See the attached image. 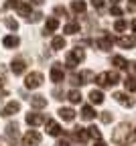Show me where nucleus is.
<instances>
[{
	"instance_id": "obj_29",
	"label": "nucleus",
	"mask_w": 136,
	"mask_h": 146,
	"mask_svg": "<svg viewBox=\"0 0 136 146\" xmlns=\"http://www.w3.org/2000/svg\"><path fill=\"white\" fill-rule=\"evenodd\" d=\"M106 75H108V81H110V87H112V85H116V83H118V81H120V75H118V73H116V71H108V73H106Z\"/></svg>"
},
{
	"instance_id": "obj_20",
	"label": "nucleus",
	"mask_w": 136,
	"mask_h": 146,
	"mask_svg": "<svg viewBox=\"0 0 136 146\" xmlns=\"http://www.w3.org/2000/svg\"><path fill=\"white\" fill-rule=\"evenodd\" d=\"M67 100H69L71 104H79V102H81V91H79V89H71L69 94H67Z\"/></svg>"
},
{
	"instance_id": "obj_37",
	"label": "nucleus",
	"mask_w": 136,
	"mask_h": 146,
	"mask_svg": "<svg viewBox=\"0 0 136 146\" xmlns=\"http://www.w3.org/2000/svg\"><path fill=\"white\" fill-rule=\"evenodd\" d=\"M41 16H43L41 12H35V14H33V18H29V21H33V23H39V21H41Z\"/></svg>"
},
{
	"instance_id": "obj_4",
	"label": "nucleus",
	"mask_w": 136,
	"mask_h": 146,
	"mask_svg": "<svg viewBox=\"0 0 136 146\" xmlns=\"http://www.w3.org/2000/svg\"><path fill=\"white\" fill-rule=\"evenodd\" d=\"M18 110H21V104L18 102H8L2 110H0V116H4V118H8V116H14Z\"/></svg>"
},
{
	"instance_id": "obj_1",
	"label": "nucleus",
	"mask_w": 136,
	"mask_h": 146,
	"mask_svg": "<svg viewBox=\"0 0 136 146\" xmlns=\"http://www.w3.org/2000/svg\"><path fill=\"white\" fill-rule=\"evenodd\" d=\"M83 59H85V53H83V49H73V51L67 55V67L75 69V65H79Z\"/></svg>"
},
{
	"instance_id": "obj_21",
	"label": "nucleus",
	"mask_w": 136,
	"mask_h": 146,
	"mask_svg": "<svg viewBox=\"0 0 136 146\" xmlns=\"http://www.w3.org/2000/svg\"><path fill=\"white\" fill-rule=\"evenodd\" d=\"M112 63L118 67V69H128V61L124 57H120V55H116V57H112Z\"/></svg>"
},
{
	"instance_id": "obj_13",
	"label": "nucleus",
	"mask_w": 136,
	"mask_h": 146,
	"mask_svg": "<svg viewBox=\"0 0 136 146\" xmlns=\"http://www.w3.org/2000/svg\"><path fill=\"white\" fill-rule=\"evenodd\" d=\"M31 106H33L35 110H43V108H47V98H43V96H33V98H31Z\"/></svg>"
},
{
	"instance_id": "obj_18",
	"label": "nucleus",
	"mask_w": 136,
	"mask_h": 146,
	"mask_svg": "<svg viewBox=\"0 0 136 146\" xmlns=\"http://www.w3.org/2000/svg\"><path fill=\"white\" fill-rule=\"evenodd\" d=\"M112 43H114L112 36H102L95 45H98V49H102V51H110V49H112Z\"/></svg>"
},
{
	"instance_id": "obj_30",
	"label": "nucleus",
	"mask_w": 136,
	"mask_h": 146,
	"mask_svg": "<svg viewBox=\"0 0 136 146\" xmlns=\"http://www.w3.org/2000/svg\"><path fill=\"white\" fill-rule=\"evenodd\" d=\"M4 25H6L10 31H16V29H18V23L14 21V18H10V16H6V18H4Z\"/></svg>"
},
{
	"instance_id": "obj_8",
	"label": "nucleus",
	"mask_w": 136,
	"mask_h": 146,
	"mask_svg": "<svg viewBox=\"0 0 136 146\" xmlns=\"http://www.w3.org/2000/svg\"><path fill=\"white\" fill-rule=\"evenodd\" d=\"M27 124L29 126H41L43 122H45V116L43 114H37V112H33V114H27Z\"/></svg>"
},
{
	"instance_id": "obj_7",
	"label": "nucleus",
	"mask_w": 136,
	"mask_h": 146,
	"mask_svg": "<svg viewBox=\"0 0 136 146\" xmlns=\"http://www.w3.org/2000/svg\"><path fill=\"white\" fill-rule=\"evenodd\" d=\"M126 134H130V126H126V124H122L118 130L114 132V142H118V144H124V136Z\"/></svg>"
},
{
	"instance_id": "obj_3",
	"label": "nucleus",
	"mask_w": 136,
	"mask_h": 146,
	"mask_svg": "<svg viewBox=\"0 0 136 146\" xmlns=\"http://www.w3.org/2000/svg\"><path fill=\"white\" fill-rule=\"evenodd\" d=\"M23 142H25V146H37V144H41V134L37 130H31L23 136Z\"/></svg>"
},
{
	"instance_id": "obj_24",
	"label": "nucleus",
	"mask_w": 136,
	"mask_h": 146,
	"mask_svg": "<svg viewBox=\"0 0 136 146\" xmlns=\"http://www.w3.org/2000/svg\"><path fill=\"white\" fill-rule=\"evenodd\" d=\"M63 33H67V35H75V33H79V23H69V25H65Z\"/></svg>"
},
{
	"instance_id": "obj_39",
	"label": "nucleus",
	"mask_w": 136,
	"mask_h": 146,
	"mask_svg": "<svg viewBox=\"0 0 136 146\" xmlns=\"http://www.w3.org/2000/svg\"><path fill=\"white\" fill-rule=\"evenodd\" d=\"M18 4V0H8V2H6V6L10 8V6H16Z\"/></svg>"
},
{
	"instance_id": "obj_38",
	"label": "nucleus",
	"mask_w": 136,
	"mask_h": 146,
	"mask_svg": "<svg viewBox=\"0 0 136 146\" xmlns=\"http://www.w3.org/2000/svg\"><path fill=\"white\" fill-rule=\"evenodd\" d=\"M91 4H93L95 8H102V4H104V0H91Z\"/></svg>"
},
{
	"instance_id": "obj_34",
	"label": "nucleus",
	"mask_w": 136,
	"mask_h": 146,
	"mask_svg": "<svg viewBox=\"0 0 136 146\" xmlns=\"http://www.w3.org/2000/svg\"><path fill=\"white\" fill-rule=\"evenodd\" d=\"M112 118H114V116H112L110 112H102V116H100V120H102L104 124H110V122H112Z\"/></svg>"
},
{
	"instance_id": "obj_11",
	"label": "nucleus",
	"mask_w": 136,
	"mask_h": 146,
	"mask_svg": "<svg viewBox=\"0 0 136 146\" xmlns=\"http://www.w3.org/2000/svg\"><path fill=\"white\" fill-rule=\"evenodd\" d=\"M6 136H8V140L14 144L16 140H18V126H16V122L14 124H8L6 126Z\"/></svg>"
},
{
	"instance_id": "obj_40",
	"label": "nucleus",
	"mask_w": 136,
	"mask_h": 146,
	"mask_svg": "<svg viewBox=\"0 0 136 146\" xmlns=\"http://www.w3.org/2000/svg\"><path fill=\"white\" fill-rule=\"evenodd\" d=\"M57 146H69V142H67V140H59V142H57Z\"/></svg>"
},
{
	"instance_id": "obj_42",
	"label": "nucleus",
	"mask_w": 136,
	"mask_h": 146,
	"mask_svg": "<svg viewBox=\"0 0 136 146\" xmlns=\"http://www.w3.org/2000/svg\"><path fill=\"white\" fill-rule=\"evenodd\" d=\"M95 146H106V142H102V140H98V142H95Z\"/></svg>"
},
{
	"instance_id": "obj_25",
	"label": "nucleus",
	"mask_w": 136,
	"mask_h": 146,
	"mask_svg": "<svg viewBox=\"0 0 136 146\" xmlns=\"http://www.w3.org/2000/svg\"><path fill=\"white\" fill-rule=\"evenodd\" d=\"M71 8H73V12H85V2L83 0H73Z\"/></svg>"
},
{
	"instance_id": "obj_22",
	"label": "nucleus",
	"mask_w": 136,
	"mask_h": 146,
	"mask_svg": "<svg viewBox=\"0 0 136 146\" xmlns=\"http://www.w3.org/2000/svg\"><path fill=\"white\" fill-rule=\"evenodd\" d=\"M51 47H53V51H61V49H65V39H63V36H55L53 43H51Z\"/></svg>"
},
{
	"instance_id": "obj_35",
	"label": "nucleus",
	"mask_w": 136,
	"mask_h": 146,
	"mask_svg": "<svg viewBox=\"0 0 136 146\" xmlns=\"http://www.w3.org/2000/svg\"><path fill=\"white\" fill-rule=\"evenodd\" d=\"M55 14H59V16H65V14H67V10H65L63 6H55Z\"/></svg>"
},
{
	"instance_id": "obj_28",
	"label": "nucleus",
	"mask_w": 136,
	"mask_h": 146,
	"mask_svg": "<svg viewBox=\"0 0 136 146\" xmlns=\"http://www.w3.org/2000/svg\"><path fill=\"white\" fill-rule=\"evenodd\" d=\"M95 81H98L100 87H110V81H108V75H106V73H100V75L95 77Z\"/></svg>"
},
{
	"instance_id": "obj_43",
	"label": "nucleus",
	"mask_w": 136,
	"mask_h": 146,
	"mask_svg": "<svg viewBox=\"0 0 136 146\" xmlns=\"http://www.w3.org/2000/svg\"><path fill=\"white\" fill-rule=\"evenodd\" d=\"M118 2H120V0H112V6H114V4H118Z\"/></svg>"
},
{
	"instance_id": "obj_14",
	"label": "nucleus",
	"mask_w": 136,
	"mask_h": 146,
	"mask_svg": "<svg viewBox=\"0 0 136 146\" xmlns=\"http://www.w3.org/2000/svg\"><path fill=\"white\" fill-rule=\"evenodd\" d=\"M59 118L63 120V122H73L75 120V112L71 108H61L59 110Z\"/></svg>"
},
{
	"instance_id": "obj_15",
	"label": "nucleus",
	"mask_w": 136,
	"mask_h": 146,
	"mask_svg": "<svg viewBox=\"0 0 136 146\" xmlns=\"http://www.w3.org/2000/svg\"><path fill=\"white\" fill-rule=\"evenodd\" d=\"M73 138L79 142V144H85L89 136H87V132L83 130V128H75V130H73Z\"/></svg>"
},
{
	"instance_id": "obj_26",
	"label": "nucleus",
	"mask_w": 136,
	"mask_h": 146,
	"mask_svg": "<svg viewBox=\"0 0 136 146\" xmlns=\"http://www.w3.org/2000/svg\"><path fill=\"white\" fill-rule=\"evenodd\" d=\"M118 43H120V47H124V49H132V47H134V39H132V36H122Z\"/></svg>"
},
{
	"instance_id": "obj_36",
	"label": "nucleus",
	"mask_w": 136,
	"mask_h": 146,
	"mask_svg": "<svg viewBox=\"0 0 136 146\" xmlns=\"http://www.w3.org/2000/svg\"><path fill=\"white\" fill-rule=\"evenodd\" d=\"M110 12H112V14H114V16H120V14H122V10H120V8H118V6H116V4H114V6H112V8H110Z\"/></svg>"
},
{
	"instance_id": "obj_31",
	"label": "nucleus",
	"mask_w": 136,
	"mask_h": 146,
	"mask_svg": "<svg viewBox=\"0 0 136 146\" xmlns=\"http://www.w3.org/2000/svg\"><path fill=\"white\" fill-rule=\"evenodd\" d=\"M124 87H126L128 91H134V75H130V77L124 79Z\"/></svg>"
},
{
	"instance_id": "obj_5",
	"label": "nucleus",
	"mask_w": 136,
	"mask_h": 146,
	"mask_svg": "<svg viewBox=\"0 0 136 146\" xmlns=\"http://www.w3.org/2000/svg\"><path fill=\"white\" fill-rule=\"evenodd\" d=\"M63 77H65V75H63L61 65H59V63H55V65L51 67V81H53V83H61Z\"/></svg>"
},
{
	"instance_id": "obj_6",
	"label": "nucleus",
	"mask_w": 136,
	"mask_h": 146,
	"mask_svg": "<svg viewBox=\"0 0 136 146\" xmlns=\"http://www.w3.org/2000/svg\"><path fill=\"white\" fill-rule=\"evenodd\" d=\"M10 71L14 73V75H23V73L27 71V63H25L23 59H14V61L10 63Z\"/></svg>"
},
{
	"instance_id": "obj_9",
	"label": "nucleus",
	"mask_w": 136,
	"mask_h": 146,
	"mask_svg": "<svg viewBox=\"0 0 136 146\" xmlns=\"http://www.w3.org/2000/svg\"><path fill=\"white\" fill-rule=\"evenodd\" d=\"M43 124L47 126V132H49L51 136H59V134H61V126L57 124L55 120H45Z\"/></svg>"
},
{
	"instance_id": "obj_41",
	"label": "nucleus",
	"mask_w": 136,
	"mask_h": 146,
	"mask_svg": "<svg viewBox=\"0 0 136 146\" xmlns=\"http://www.w3.org/2000/svg\"><path fill=\"white\" fill-rule=\"evenodd\" d=\"M128 8H130V12H134V0H130V2H128Z\"/></svg>"
},
{
	"instance_id": "obj_32",
	"label": "nucleus",
	"mask_w": 136,
	"mask_h": 146,
	"mask_svg": "<svg viewBox=\"0 0 136 146\" xmlns=\"http://www.w3.org/2000/svg\"><path fill=\"white\" fill-rule=\"evenodd\" d=\"M114 31H116V33L126 31V21H116V23H114Z\"/></svg>"
},
{
	"instance_id": "obj_10",
	"label": "nucleus",
	"mask_w": 136,
	"mask_h": 146,
	"mask_svg": "<svg viewBox=\"0 0 136 146\" xmlns=\"http://www.w3.org/2000/svg\"><path fill=\"white\" fill-rule=\"evenodd\" d=\"M57 29H59V21H57L55 16L47 18V23H45V35H53Z\"/></svg>"
},
{
	"instance_id": "obj_27",
	"label": "nucleus",
	"mask_w": 136,
	"mask_h": 146,
	"mask_svg": "<svg viewBox=\"0 0 136 146\" xmlns=\"http://www.w3.org/2000/svg\"><path fill=\"white\" fill-rule=\"evenodd\" d=\"M85 132H87V136H89V138H95V140H100V138H102V132H100L95 126H89Z\"/></svg>"
},
{
	"instance_id": "obj_16",
	"label": "nucleus",
	"mask_w": 136,
	"mask_h": 146,
	"mask_svg": "<svg viewBox=\"0 0 136 146\" xmlns=\"http://www.w3.org/2000/svg\"><path fill=\"white\" fill-rule=\"evenodd\" d=\"M2 45H4V47H8V49H14V47L21 45V39H18V36H14V35H8V36H4Z\"/></svg>"
},
{
	"instance_id": "obj_12",
	"label": "nucleus",
	"mask_w": 136,
	"mask_h": 146,
	"mask_svg": "<svg viewBox=\"0 0 136 146\" xmlns=\"http://www.w3.org/2000/svg\"><path fill=\"white\" fill-rule=\"evenodd\" d=\"M16 12H18V16L31 18V4H29V2H18V4H16Z\"/></svg>"
},
{
	"instance_id": "obj_33",
	"label": "nucleus",
	"mask_w": 136,
	"mask_h": 146,
	"mask_svg": "<svg viewBox=\"0 0 136 146\" xmlns=\"http://www.w3.org/2000/svg\"><path fill=\"white\" fill-rule=\"evenodd\" d=\"M69 81H71L73 85H81V77H79V73H71Z\"/></svg>"
},
{
	"instance_id": "obj_2",
	"label": "nucleus",
	"mask_w": 136,
	"mask_h": 146,
	"mask_svg": "<svg viewBox=\"0 0 136 146\" xmlns=\"http://www.w3.org/2000/svg\"><path fill=\"white\" fill-rule=\"evenodd\" d=\"M41 83H43V73H39V71L29 73L27 79H25V85H27L29 89H37V87H41Z\"/></svg>"
},
{
	"instance_id": "obj_23",
	"label": "nucleus",
	"mask_w": 136,
	"mask_h": 146,
	"mask_svg": "<svg viewBox=\"0 0 136 146\" xmlns=\"http://www.w3.org/2000/svg\"><path fill=\"white\" fill-rule=\"evenodd\" d=\"M81 116H83V120H93V118H95L93 108H91V106H83V110H81Z\"/></svg>"
},
{
	"instance_id": "obj_44",
	"label": "nucleus",
	"mask_w": 136,
	"mask_h": 146,
	"mask_svg": "<svg viewBox=\"0 0 136 146\" xmlns=\"http://www.w3.org/2000/svg\"><path fill=\"white\" fill-rule=\"evenodd\" d=\"M0 89H2V79H0Z\"/></svg>"
},
{
	"instance_id": "obj_19",
	"label": "nucleus",
	"mask_w": 136,
	"mask_h": 146,
	"mask_svg": "<svg viewBox=\"0 0 136 146\" xmlns=\"http://www.w3.org/2000/svg\"><path fill=\"white\" fill-rule=\"evenodd\" d=\"M114 98H116V102H118V104H122V106H134V100H130L126 94H114Z\"/></svg>"
},
{
	"instance_id": "obj_17",
	"label": "nucleus",
	"mask_w": 136,
	"mask_h": 146,
	"mask_svg": "<svg viewBox=\"0 0 136 146\" xmlns=\"http://www.w3.org/2000/svg\"><path fill=\"white\" fill-rule=\"evenodd\" d=\"M89 100H91V104L100 106V104H104V94H102L100 89H91L89 91Z\"/></svg>"
}]
</instances>
